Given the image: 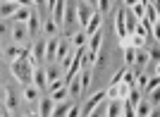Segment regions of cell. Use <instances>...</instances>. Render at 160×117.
Masks as SVG:
<instances>
[{
	"mask_svg": "<svg viewBox=\"0 0 160 117\" xmlns=\"http://www.w3.org/2000/svg\"><path fill=\"white\" fill-rule=\"evenodd\" d=\"M10 69H12L14 79L19 81V84H31V74H33V65L29 62L27 58H22V55H17V58L10 60Z\"/></svg>",
	"mask_w": 160,
	"mask_h": 117,
	"instance_id": "cell-1",
	"label": "cell"
},
{
	"mask_svg": "<svg viewBox=\"0 0 160 117\" xmlns=\"http://www.w3.org/2000/svg\"><path fill=\"white\" fill-rule=\"evenodd\" d=\"M10 31H12V41H14V43H19V46L24 43V41L31 38V36H29V26H27V22H14Z\"/></svg>",
	"mask_w": 160,
	"mask_h": 117,
	"instance_id": "cell-2",
	"label": "cell"
},
{
	"mask_svg": "<svg viewBox=\"0 0 160 117\" xmlns=\"http://www.w3.org/2000/svg\"><path fill=\"white\" fill-rule=\"evenodd\" d=\"M31 84L38 89V91H43V89H48V77H46V67H33V74H31Z\"/></svg>",
	"mask_w": 160,
	"mask_h": 117,
	"instance_id": "cell-3",
	"label": "cell"
},
{
	"mask_svg": "<svg viewBox=\"0 0 160 117\" xmlns=\"http://www.w3.org/2000/svg\"><path fill=\"white\" fill-rule=\"evenodd\" d=\"M2 100H5V110L7 112H17L19 110V96H17L14 89H7L5 86V98H2Z\"/></svg>",
	"mask_w": 160,
	"mask_h": 117,
	"instance_id": "cell-4",
	"label": "cell"
},
{
	"mask_svg": "<svg viewBox=\"0 0 160 117\" xmlns=\"http://www.w3.org/2000/svg\"><path fill=\"white\" fill-rule=\"evenodd\" d=\"M103 98H105V91H98V93H93L91 98H86V100H84V105L79 108V115H91V110H93V108L103 100Z\"/></svg>",
	"mask_w": 160,
	"mask_h": 117,
	"instance_id": "cell-5",
	"label": "cell"
},
{
	"mask_svg": "<svg viewBox=\"0 0 160 117\" xmlns=\"http://www.w3.org/2000/svg\"><path fill=\"white\" fill-rule=\"evenodd\" d=\"M27 26H29V36H38L41 31V14H38V7H31V14H29L27 19Z\"/></svg>",
	"mask_w": 160,
	"mask_h": 117,
	"instance_id": "cell-6",
	"label": "cell"
},
{
	"mask_svg": "<svg viewBox=\"0 0 160 117\" xmlns=\"http://www.w3.org/2000/svg\"><path fill=\"white\" fill-rule=\"evenodd\" d=\"M100 19H103V14H100L98 10H93V12H91V17H88V22H86V26H84V33H86V36H91L93 31H98V29H100Z\"/></svg>",
	"mask_w": 160,
	"mask_h": 117,
	"instance_id": "cell-7",
	"label": "cell"
},
{
	"mask_svg": "<svg viewBox=\"0 0 160 117\" xmlns=\"http://www.w3.org/2000/svg\"><path fill=\"white\" fill-rule=\"evenodd\" d=\"M108 115H112V117H120L122 110H124V98H108Z\"/></svg>",
	"mask_w": 160,
	"mask_h": 117,
	"instance_id": "cell-8",
	"label": "cell"
},
{
	"mask_svg": "<svg viewBox=\"0 0 160 117\" xmlns=\"http://www.w3.org/2000/svg\"><path fill=\"white\" fill-rule=\"evenodd\" d=\"M17 3H12V0H0V19H12L14 12H17Z\"/></svg>",
	"mask_w": 160,
	"mask_h": 117,
	"instance_id": "cell-9",
	"label": "cell"
},
{
	"mask_svg": "<svg viewBox=\"0 0 160 117\" xmlns=\"http://www.w3.org/2000/svg\"><path fill=\"white\" fill-rule=\"evenodd\" d=\"M91 12H93V10H91L86 3H79V5H77V24H79V29H84V26H86Z\"/></svg>",
	"mask_w": 160,
	"mask_h": 117,
	"instance_id": "cell-10",
	"label": "cell"
},
{
	"mask_svg": "<svg viewBox=\"0 0 160 117\" xmlns=\"http://www.w3.org/2000/svg\"><path fill=\"white\" fill-rule=\"evenodd\" d=\"M124 7H120L117 12H115V31H117V36L120 38H127L129 33H127V26H124V12H122Z\"/></svg>",
	"mask_w": 160,
	"mask_h": 117,
	"instance_id": "cell-11",
	"label": "cell"
},
{
	"mask_svg": "<svg viewBox=\"0 0 160 117\" xmlns=\"http://www.w3.org/2000/svg\"><path fill=\"white\" fill-rule=\"evenodd\" d=\"M38 115H53V108H55V100L50 98V93L48 96H43V98H38Z\"/></svg>",
	"mask_w": 160,
	"mask_h": 117,
	"instance_id": "cell-12",
	"label": "cell"
},
{
	"mask_svg": "<svg viewBox=\"0 0 160 117\" xmlns=\"http://www.w3.org/2000/svg\"><path fill=\"white\" fill-rule=\"evenodd\" d=\"M22 96H24V100H27V103H31V105H38L41 91H38V89H36L33 84H27V86H24V93H22Z\"/></svg>",
	"mask_w": 160,
	"mask_h": 117,
	"instance_id": "cell-13",
	"label": "cell"
},
{
	"mask_svg": "<svg viewBox=\"0 0 160 117\" xmlns=\"http://www.w3.org/2000/svg\"><path fill=\"white\" fill-rule=\"evenodd\" d=\"M100 43H103V33H100V29H98V31H93V33L86 38V50L98 53V50H100Z\"/></svg>",
	"mask_w": 160,
	"mask_h": 117,
	"instance_id": "cell-14",
	"label": "cell"
},
{
	"mask_svg": "<svg viewBox=\"0 0 160 117\" xmlns=\"http://www.w3.org/2000/svg\"><path fill=\"white\" fill-rule=\"evenodd\" d=\"M58 41H60V38H55V36H48V38H46V62H53V60H55Z\"/></svg>",
	"mask_w": 160,
	"mask_h": 117,
	"instance_id": "cell-15",
	"label": "cell"
},
{
	"mask_svg": "<svg viewBox=\"0 0 160 117\" xmlns=\"http://www.w3.org/2000/svg\"><path fill=\"white\" fill-rule=\"evenodd\" d=\"M67 93L69 96H74V98H79L81 96V81H79V72L74 74L69 81H67Z\"/></svg>",
	"mask_w": 160,
	"mask_h": 117,
	"instance_id": "cell-16",
	"label": "cell"
},
{
	"mask_svg": "<svg viewBox=\"0 0 160 117\" xmlns=\"http://www.w3.org/2000/svg\"><path fill=\"white\" fill-rule=\"evenodd\" d=\"M141 19L151 22V24H158V19H160V17H158V7H155V0L146 5V10H143V17H141Z\"/></svg>",
	"mask_w": 160,
	"mask_h": 117,
	"instance_id": "cell-17",
	"label": "cell"
},
{
	"mask_svg": "<svg viewBox=\"0 0 160 117\" xmlns=\"http://www.w3.org/2000/svg\"><path fill=\"white\" fill-rule=\"evenodd\" d=\"M46 77H48V81H53V79H60L62 77V67H60V62H48L46 65Z\"/></svg>",
	"mask_w": 160,
	"mask_h": 117,
	"instance_id": "cell-18",
	"label": "cell"
},
{
	"mask_svg": "<svg viewBox=\"0 0 160 117\" xmlns=\"http://www.w3.org/2000/svg\"><path fill=\"white\" fill-rule=\"evenodd\" d=\"M122 12H124V26H127V33H134V29L139 26V19L134 17V12L129 10V7H124Z\"/></svg>",
	"mask_w": 160,
	"mask_h": 117,
	"instance_id": "cell-19",
	"label": "cell"
},
{
	"mask_svg": "<svg viewBox=\"0 0 160 117\" xmlns=\"http://www.w3.org/2000/svg\"><path fill=\"white\" fill-rule=\"evenodd\" d=\"M31 55H33V60H36V65H38L41 60H46V41L43 38L36 41V46L31 48Z\"/></svg>",
	"mask_w": 160,
	"mask_h": 117,
	"instance_id": "cell-20",
	"label": "cell"
},
{
	"mask_svg": "<svg viewBox=\"0 0 160 117\" xmlns=\"http://www.w3.org/2000/svg\"><path fill=\"white\" fill-rule=\"evenodd\" d=\"M134 55H136V48L124 38V67H132L134 65Z\"/></svg>",
	"mask_w": 160,
	"mask_h": 117,
	"instance_id": "cell-21",
	"label": "cell"
},
{
	"mask_svg": "<svg viewBox=\"0 0 160 117\" xmlns=\"http://www.w3.org/2000/svg\"><path fill=\"white\" fill-rule=\"evenodd\" d=\"M69 38H72V41H69L72 48H81V46H86V38H88V36L84 33V29H81V31H74Z\"/></svg>",
	"mask_w": 160,
	"mask_h": 117,
	"instance_id": "cell-22",
	"label": "cell"
},
{
	"mask_svg": "<svg viewBox=\"0 0 160 117\" xmlns=\"http://www.w3.org/2000/svg\"><path fill=\"white\" fill-rule=\"evenodd\" d=\"M19 53H22V46H19V43H14V41H12V43H10V46H5V48H2V55H5L7 60L17 58Z\"/></svg>",
	"mask_w": 160,
	"mask_h": 117,
	"instance_id": "cell-23",
	"label": "cell"
},
{
	"mask_svg": "<svg viewBox=\"0 0 160 117\" xmlns=\"http://www.w3.org/2000/svg\"><path fill=\"white\" fill-rule=\"evenodd\" d=\"M96 10L100 14H112V0H96Z\"/></svg>",
	"mask_w": 160,
	"mask_h": 117,
	"instance_id": "cell-24",
	"label": "cell"
},
{
	"mask_svg": "<svg viewBox=\"0 0 160 117\" xmlns=\"http://www.w3.org/2000/svg\"><path fill=\"white\" fill-rule=\"evenodd\" d=\"M151 110H153V108H151V103H148V100H139V103H136V108H134V115L143 117V115H151Z\"/></svg>",
	"mask_w": 160,
	"mask_h": 117,
	"instance_id": "cell-25",
	"label": "cell"
},
{
	"mask_svg": "<svg viewBox=\"0 0 160 117\" xmlns=\"http://www.w3.org/2000/svg\"><path fill=\"white\" fill-rule=\"evenodd\" d=\"M43 29H46V33H48V36H58V33H60V24H58V22H55L53 17H50V19H46Z\"/></svg>",
	"mask_w": 160,
	"mask_h": 117,
	"instance_id": "cell-26",
	"label": "cell"
},
{
	"mask_svg": "<svg viewBox=\"0 0 160 117\" xmlns=\"http://www.w3.org/2000/svg\"><path fill=\"white\" fill-rule=\"evenodd\" d=\"M158 86H160V77L158 74H153V79H148L146 81V86H143V93H153V91H158Z\"/></svg>",
	"mask_w": 160,
	"mask_h": 117,
	"instance_id": "cell-27",
	"label": "cell"
},
{
	"mask_svg": "<svg viewBox=\"0 0 160 117\" xmlns=\"http://www.w3.org/2000/svg\"><path fill=\"white\" fill-rule=\"evenodd\" d=\"M29 14H31V7H22V5H19L12 19H14V22H27V19H29Z\"/></svg>",
	"mask_w": 160,
	"mask_h": 117,
	"instance_id": "cell-28",
	"label": "cell"
},
{
	"mask_svg": "<svg viewBox=\"0 0 160 117\" xmlns=\"http://www.w3.org/2000/svg\"><path fill=\"white\" fill-rule=\"evenodd\" d=\"M67 96H69V93H67V86H60V89H55V91H50V98H53L55 103H60V100H65Z\"/></svg>",
	"mask_w": 160,
	"mask_h": 117,
	"instance_id": "cell-29",
	"label": "cell"
},
{
	"mask_svg": "<svg viewBox=\"0 0 160 117\" xmlns=\"http://www.w3.org/2000/svg\"><path fill=\"white\" fill-rule=\"evenodd\" d=\"M91 115H98V117H105V115H108V100H105V98H103V100L96 105L93 110H91Z\"/></svg>",
	"mask_w": 160,
	"mask_h": 117,
	"instance_id": "cell-30",
	"label": "cell"
},
{
	"mask_svg": "<svg viewBox=\"0 0 160 117\" xmlns=\"http://www.w3.org/2000/svg\"><path fill=\"white\" fill-rule=\"evenodd\" d=\"M129 36H132V46L134 48H143V46H146V36H141V33H129Z\"/></svg>",
	"mask_w": 160,
	"mask_h": 117,
	"instance_id": "cell-31",
	"label": "cell"
},
{
	"mask_svg": "<svg viewBox=\"0 0 160 117\" xmlns=\"http://www.w3.org/2000/svg\"><path fill=\"white\" fill-rule=\"evenodd\" d=\"M129 10L134 12V17H136V19H141V17H143V10H146V5H141V3H136V5H132Z\"/></svg>",
	"mask_w": 160,
	"mask_h": 117,
	"instance_id": "cell-32",
	"label": "cell"
},
{
	"mask_svg": "<svg viewBox=\"0 0 160 117\" xmlns=\"http://www.w3.org/2000/svg\"><path fill=\"white\" fill-rule=\"evenodd\" d=\"M7 33H10V24H7V19H0V38H5Z\"/></svg>",
	"mask_w": 160,
	"mask_h": 117,
	"instance_id": "cell-33",
	"label": "cell"
},
{
	"mask_svg": "<svg viewBox=\"0 0 160 117\" xmlns=\"http://www.w3.org/2000/svg\"><path fill=\"white\" fill-rule=\"evenodd\" d=\"M17 5H22V7H33V0H17Z\"/></svg>",
	"mask_w": 160,
	"mask_h": 117,
	"instance_id": "cell-34",
	"label": "cell"
},
{
	"mask_svg": "<svg viewBox=\"0 0 160 117\" xmlns=\"http://www.w3.org/2000/svg\"><path fill=\"white\" fill-rule=\"evenodd\" d=\"M122 3H124V7H132V5H136L139 0H122Z\"/></svg>",
	"mask_w": 160,
	"mask_h": 117,
	"instance_id": "cell-35",
	"label": "cell"
},
{
	"mask_svg": "<svg viewBox=\"0 0 160 117\" xmlns=\"http://www.w3.org/2000/svg\"><path fill=\"white\" fill-rule=\"evenodd\" d=\"M84 3H86V5L91 7V10H96V0H84Z\"/></svg>",
	"mask_w": 160,
	"mask_h": 117,
	"instance_id": "cell-36",
	"label": "cell"
},
{
	"mask_svg": "<svg viewBox=\"0 0 160 117\" xmlns=\"http://www.w3.org/2000/svg\"><path fill=\"white\" fill-rule=\"evenodd\" d=\"M33 5H36V7H43V5H46V0H33Z\"/></svg>",
	"mask_w": 160,
	"mask_h": 117,
	"instance_id": "cell-37",
	"label": "cell"
},
{
	"mask_svg": "<svg viewBox=\"0 0 160 117\" xmlns=\"http://www.w3.org/2000/svg\"><path fill=\"white\" fill-rule=\"evenodd\" d=\"M2 98H5V86L0 84V100H2Z\"/></svg>",
	"mask_w": 160,
	"mask_h": 117,
	"instance_id": "cell-38",
	"label": "cell"
},
{
	"mask_svg": "<svg viewBox=\"0 0 160 117\" xmlns=\"http://www.w3.org/2000/svg\"><path fill=\"white\" fill-rule=\"evenodd\" d=\"M2 112H7V110H5V105H2V103H0V115H2Z\"/></svg>",
	"mask_w": 160,
	"mask_h": 117,
	"instance_id": "cell-39",
	"label": "cell"
}]
</instances>
